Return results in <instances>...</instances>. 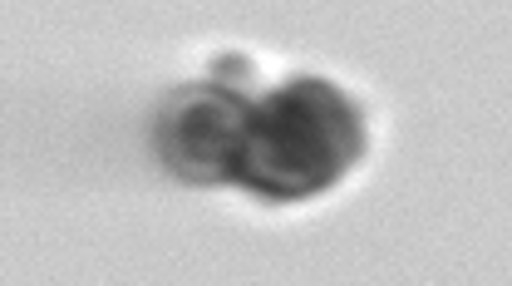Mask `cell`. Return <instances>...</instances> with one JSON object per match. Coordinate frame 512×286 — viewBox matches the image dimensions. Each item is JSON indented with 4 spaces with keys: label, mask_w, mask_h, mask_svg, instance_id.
<instances>
[{
    "label": "cell",
    "mask_w": 512,
    "mask_h": 286,
    "mask_svg": "<svg viewBox=\"0 0 512 286\" xmlns=\"http://www.w3.org/2000/svg\"><path fill=\"white\" fill-rule=\"evenodd\" d=\"M365 153L360 109L325 79H291L256 94L237 153V178L266 203H296L340 183Z\"/></svg>",
    "instance_id": "obj_1"
},
{
    "label": "cell",
    "mask_w": 512,
    "mask_h": 286,
    "mask_svg": "<svg viewBox=\"0 0 512 286\" xmlns=\"http://www.w3.org/2000/svg\"><path fill=\"white\" fill-rule=\"evenodd\" d=\"M256 94L227 89L217 79L207 84H183L178 94H168L163 114H158V158L173 178L197 183V188H217L237 178V153L247 134V114H252Z\"/></svg>",
    "instance_id": "obj_2"
}]
</instances>
